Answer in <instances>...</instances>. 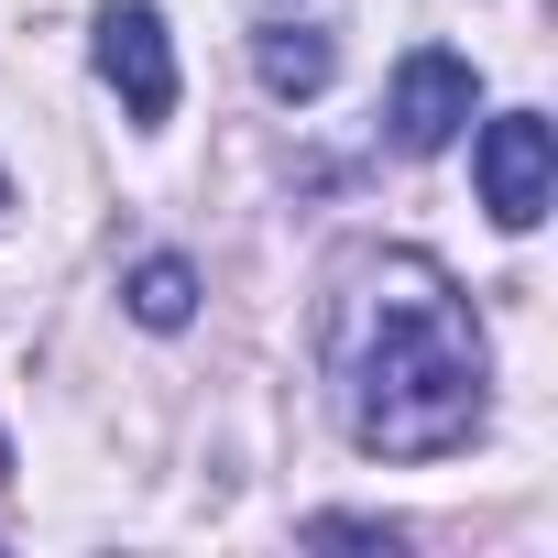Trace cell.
Listing matches in <instances>:
<instances>
[{
    "label": "cell",
    "instance_id": "cell-1",
    "mask_svg": "<svg viewBox=\"0 0 558 558\" xmlns=\"http://www.w3.org/2000/svg\"><path fill=\"white\" fill-rule=\"evenodd\" d=\"M340 416L373 460H449L482 427V329L427 252H384L340 318Z\"/></svg>",
    "mask_w": 558,
    "mask_h": 558
},
{
    "label": "cell",
    "instance_id": "cell-2",
    "mask_svg": "<svg viewBox=\"0 0 558 558\" xmlns=\"http://www.w3.org/2000/svg\"><path fill=\"white\" fill-rule=\"evenodd\" d=\"M482 208H493V230H536L547 219V186H558V132L536 121V110H504V121H482Z\"/></svg>",
    "mask_w": 558,
    "mask_h": 558
},
{
    "label": "cell",
    "instance_id": "cell-3",
    "mask_svg": "<svg viewBox=\"0 0 558 558\" xmlns=\"http://www.w3.org/2000/svg\"><path fill=\"white\" fill-rule=\"evenodd\" d=\"M482 110V77H471V56H449V45H416L405 66H395V154H449L460 143V121Z\"/></svg>",
    "mask_w": 558,
    "mask_h": 558
},
{
    "label": "cell",
    "instance_id": "cell-4",
    "mask_svg": "<svg viewBox=\"0 0 558 558\" xmlns=\"http://www.w3.org/2000/svg\"><path fill=\"white\" fill-rule=\"evenodd\" d=\"M99 77L121 88V110L154 132V121H175V45H165V12L154 0H110L99 12Z\"/></svg>",
    "mask_w": 558,
    "mask_h": 558
},
{
    "label": "cell",
    "instance_id": "cell-5",
    "mask_svg": "<svg viewBox=\"0 0 558 558\" xmlns=\"http://www.w3.org/2000/svg\"><path fill=\"white\" fill-rule=\"evenodd\" d=\"M252 66H263L274 99H318V88L340 77V45H329L318 23H263V34H252Z\"/></svg>",
    "mask_w": 558,
    "mask_h": 558
},
{
    "label": "cell",
    "instance_id": "cell-6",
    "mask_svg": "<svg viewBox=\"0 0 558 558\" xmlns=\"http://www.w3.org/2000/svg\"><path fill=\"white\" fill-rule=\"evenodd\" d=\"M132 318H143V329H186V318H197V274H186L175 252L132 263Z\"/></svg>",
    "mask_w": 558,
    "mask_h": 558
},
{
    "label": "cell",
    "instance_id": "cell-7",
    "mask_svg": "<svg viewBox=\"0 0 558 558\" xmlns=\"http://www.w3.org/2000/svg\"><path fill=\"white\" fill-rule=\"evenodd\" d=\"M307 536H318V547H395V525H373V514H318Z\"/></svg>",
    "mask_w": 558,
    "mask_h": 558
},
{
    "label": "cell",
    "instance_id": "cell-8",
    "mask_svg": "<svg viewBox=\"0 0 558 558\" xmlns=\"http://www.w3.org/2000/svg\"><path fill=\"white\" fill-rule=\"evenodd\" d=\"M0 482H12V438H0Z\"/></svg>",
    "mask_w": 558,
    "mask_h": 558
},
{
    "label": "cell",
    "instance_id": "cell-9",
    "mask_svg": "<svg viewBox=\"0 0 558 558\" xmlns=\"http://www.w3.org/2000/svg\"><path fill=\"white\" fill-rule=\"evenodd\" d=\"M0 208H12V175H0Z\"/></svg>",
    "mask_w": 558,
    "mask_h": 558
}]
</instances>
